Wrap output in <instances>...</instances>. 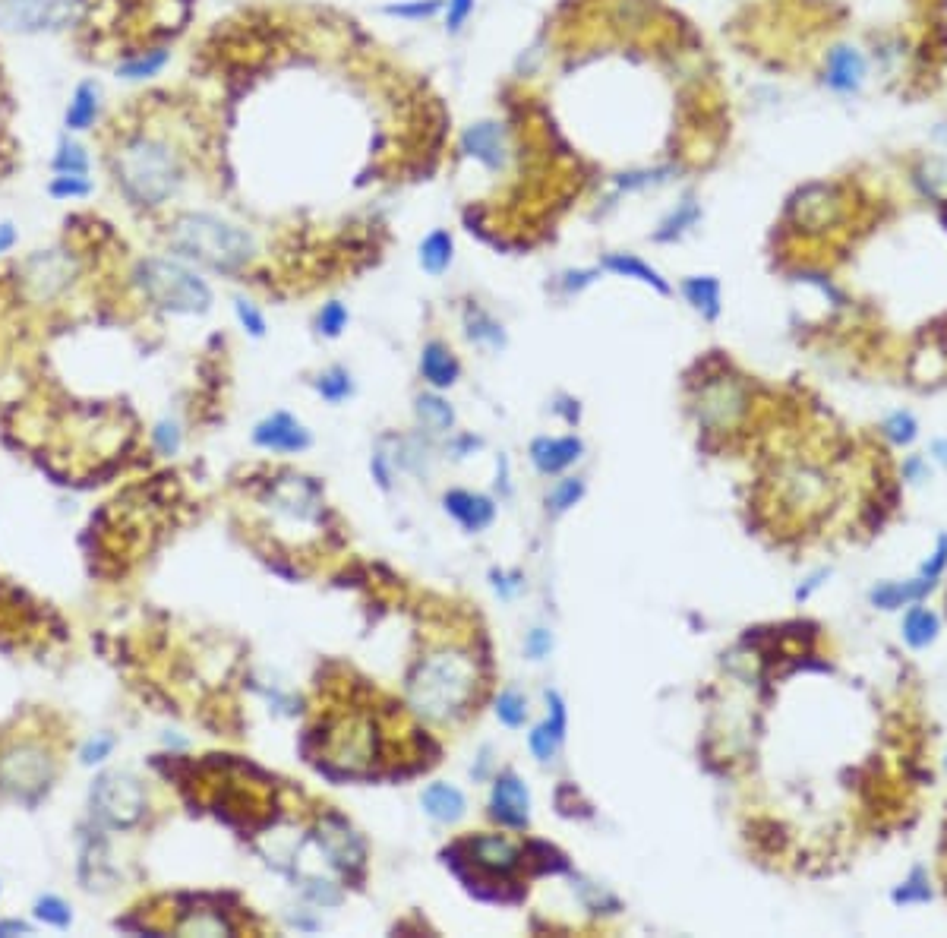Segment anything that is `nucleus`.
Masks as SVG:
<instances>
[{
  "label": "nucleus",
  "instance_id": "f257e3e1",
  "mask_svg": "<svg viewBox=\"0 0 947 938\" xmlns=\"http://www.w3.org/2000/svg\"><path fill=\"white\" fill-rule=\"evenodd\" d=\"M111 174L133 206L158 209L184 184V152L168 136L139 130L120 139L111 152Z\"/></svg>",
  "mask_w": 947,
  "mask_h": 938
},
{
  "label": "nucleus",
  "instance_id": "f03ea898",
  "mask_svg": "<svg viewBox=\"0 0 947 938\" xmlns=\"http://www.w3.org/2000/svg\"><path fill=\"white\" fill-rule=\"evenodd\" d=\"M477 692V667L465 651H436L408 676V702L423 721L446 724L468 711Z\"/></svg>",
  "mask_w": 947,
  "mask_h": 938
},
{
  "label": "nucleus",
  "instance_id": "7ed1b4c3",
  "mask_svg": "<svg viewBox=\"0 0 947 938\" xmlns=\"http://www.w3.org/2000/svg\"><path fill=\"white\" fill-rule=\"evenodd\" d=\"M168 241L177 256L215 272H237L253 259V237L234 222L209 212L180 215L168 231Z\"/></svg>",
  "mask_w": 947,
  "mask_h": 938
},
{
  "label": "nucleus",
  "instance_id": "20e7f679",
  "mask_svg": "<svg viewBox=\"0 0 947 938\" xmlns=\"http://www.w3.org/2000/svg\"><path fill=\"white\" fill-rule=\"evenodd\" d=\"M136 285L158 310L199 316L212 307V288L193 269L174 259L149 256L136 266Z\"/></svg>",
  "mask_w": 947,
  "mask_h": 938
},
{
  "label": "nucleus",
  "instance_id": "39448f33",
  "mask_svg": "<svg viewBox=\"0 0 947 938\" xmlns=\"http://www.w3.org/2000/svg\"><path fill=\"white\" fill-rule=\"evenodd\" d=\"M57 777L54 758L35 743L13 746L0 755V793L16 803L35 806Z\"/></svg>",
  "mask_w": 947,
  "mask_h": 938
},
{
  "label": "nucleus",
  "instance_id": "423d86ee",
  "mask_svg": "<svg viewBox=\"0 0 947 938\" xmlns=\"http://www.w3.org/2000/svg\"><path fill=\"white\" fill-rule=\"evenodd\" d=\"M89 806L102 825L124 831L143 822L149 800L139 777H133L130 771H105L95 777L89 790Z\"/></svg>",
  "mask_w": 947,
  "mask_h": 938
},
{
  "label": "nucleus",
  "instance_id": "0eeeda50",
  "mask_svg": "<svg viewBox=\"0 0 947 938\" xmlns=\"http://www.w3.org/2000/svg\"><path fill=\"white\" fill-rule=\"evenodd\" d=\"M266 509L275 518H281V522L297 525V528L316 525L322 518V490L310 481V477L288 474L269 487Z\"/></svg>",
  "mask_w": 947,
  "mask_h": 938
},
{
  "label": "nucleus",
  "instance_id": "6e6552de",
  "mask_svg": "<svg viewBox=\"0 0 947 938\" xmlns=\"http://www.w3.org/2000/svg\"><path fill=\"white\" fill-rule=\"evenodd\" d=\"M19 275H23L26 294L32 297V301L42 304V301H51V297H57L60 291L70 288L73 275H76V263L64 250H38L35 256L26 259Z\"/></svg>",
  "mask_w": 947,
  "mask_h": 938
},
{
  "label": "nucleus",
  "instance_id": "1a4fd4ad",
  "mask_svg": "<svg viewBox=\"0 0 947 938\" xmlns=\"http://www.w3.org/2000/svg\"><path fill=\"white\" fill-rule=\"evenodd\" d=\"M313 837H316L319 850L326 853V860H329V866L335 872H341V875H360V872H364L367 850H364V841H360L357 831L348 822H341V818H326Z\"/></svg>",
  "mask_w": 947,
  "mask_h": 938
},
{
  "label": "nucleus",
  "instance_id": "9d476101",
  "mask_svg": "<svg viewBox=\"0 0 947 938\" xmlns=\"http://www.w3.org/2000/svg\"><path fill=\"white\" fill-rule=\"evenodd\" d=\"M64 0H0V29L35 35L64 23Z\"/></svg>",
  "mask_w": 947,
  "mask_h": 938
},
{
  "label": "nucleus",
  "instance_id": "9b49d317",
  "mask_svg": "<svg viewBox=\"0 0 947 938\" xmlns=\"http://www.w3.org/2000/svg\"><path fill=\"white\" fill-rule=\"evenodd\" d=\"M379 758V733L364 717H354L332 746V762H338L345 771H360L373 765Z\"/></svg>",
  "mask_w": 947,
  "mask_h": 938
},
{
  "label": "nucleus",
  "instance_id": "f8f14e48",
  "mask_svg": "<svg viewBox=\"0 0 947 938\" xmlns=\"http://www.w3.org/2000/svg\"><path fill=\"white\" fill-rule=\"evenodd\" d=\"M490 815L506 828H525L531 822V793L515 771L499 774L493 781Z\"/></svg>",
  "mask_w": 947,
  "mask_h": 938
},
{
  "label": "nucleus",
  "instance_id": "ddd939ff",
  "mask_svg": "<svg viewBox=\"0 0 947 938\" xmlns=\"http://www.w3.org/2000/svg\"><path fill=\"white\" fill-rule=\"evenodd\" d=\"M468 863L490 878H509L525 863V853L499 834H480L474 841H468Z\"/></svg>",
  "mask_w": 947,
  "mask_h": 938
},
{
  "label": "nucleus",
  "instance_id": "4468645a",
  "mask_svg": "<svg viewBox=\"0 0 947 938\" xmlns=\"http://www.w3.org/2000/svg\"><path fill=\"white\" fill-rule=\"evenodd\" d=\"M253 443L259 449H269V452H304L313 443V436L288 411H275L272 417H266L263 424H256Z\"/></svg>",
  "mask_w": 947,
  "mask_h": 938
},
{
  "label": "nucleus",
  "instance_id": "2eb2a0df",
  "mask_svg": "<svg viewBox=\"0 0 947 938\" xmlns=\"http://www.w3.org/2000/svg\"><path fill=\"white\" fill-rule=\"evenodd\" d=\"M547 702H550V717H547L543 724H537V727L531 730V736H528L534 758H537V762H543V765L553 762V758H556L562 740H566V727H569V721H566V705H562V698H559L556 692H550Z\"/></svg>",
  "mask_w": 947,
  "mask_h": 938
},
{
  "label": "nucleus",
  "instance_id": "dca6fc26",
  "mask_svg": "<svg viewBox=\"0 0 947 938\" xmlns=\"http://www.w3.org/2000/svg\"><path fill=\"white\" fill-rule=\"evenodd\" d=\"M824 83H828L834 92H859V86L865 83V57L850 48V45H837L834 51H828V67H824Z\"/></svg>",
  "mask_w": 947,
  "mask_h": 938
},
{
  "label": "nucleus",
  "instance_id": "f3484780",
  "mask_svg": "<svg viewBox=\"0 0 947 938\" xmlns=\"http://www.w3.org/2000/svg\"><path fill=\"white\" fill-rule=\"evenodd\" d=\"M442 506H446V512L455 518L461 528L474 531V534L483 531V528H490L493 518H496L493 500H487V496H480V493H468V490H452V493H446Z\"/></svg>",
  "mask_w": 947,
  "mask_h": 938
},
{
  "label": "nucleus",
  "instance_id": "a211bd4d",
  "mask_svg": "<svg viewBox=\"0 0 947 938\" xmlns=\"http://www.w3.org/2000/svg\"><path fill=\"white\" fill-rule=\"evenodd\" d=\"M581 439L578 436H559V439H550V436H540L534 439L531 446V462L540 474H559L566 471L569 465H575L581 458Z\"/></svg>",
  "mask_w": 947,
  "mask_h": 938
},
{
  "label": "nucleus",
  "instance_id": "6ab92c4d",
  "mask_svg": "<svg viewBox=\"0 0 947 938\" xmlns=\"http://www.w3.org/2000/svg\"><path fill=\"white\" fill-rule=\"evenodd\" d=\"M420 803H423V812L439 825H455L458 818L468 812L465 793L452 784H430L427 790H423Z\"/></svg>",
  "mask_w": 947,
  "mask_h": 938
},
{
  "label": "nucleus",
  "instance_id": "aec40b11",
  "mask_svg": "<svg viewBox=\"0 0 947 938\" xmlns=\"http://www.w3.org/2000/svg\"><path fill=\"white\" fill-rule=\"evenodd\" d=\"M465 152L471 158H477L480 165L499 168L502 162H506V139H502L499 124H474L465 133Z\"/></svg>",
  "mask_w": 947,
  "mask_h": 938
},
{
  "label": "nucleus",
  "instance_id": "412c9836",
  "mask_svg": "<svg viewBox=\"0 0 947 938\" xmlns=\"http://www.w3.org/2000/svg\"><path fill=\"white\" fill-rule=\"evenodd\" d=\"M420 373L433 389H449L458 379L461 367L455 361V354L442 342H427L420 351Z\"/></svg>",
  "mask_w": 947,
  "mask_h": 938
},
{
  "label": "nucleus",
  "instance_id": "4be33fe9",
  "mask_svg": "<svg viewBox=\"0 0 947 938\" xmlns=\"http://www.w3.org/2000/svg\"><path fill=\"white\" fill-rule=\"evenodd\" d=\"M742 411V392L733 383H714L701 395V417L704 421L730 424L733 414Z\"/></svg>",
  "mask_w": 947,
  "mask_h": 938
},
{
  "label": "nucleus",
  "instance_id": "5701e85b",
  "mask_svg": "<svg viewBox=\"0 0 947 938\" xmlns=\"http://www.w3.org/2000/svg\"><path fill=\"white\" fill-rule=\"evenodd\" d=\"M600 269H607V272H613V275H622V278H635V282L651 285V288L660 291V294H670V285L663 282L660 272L651 269L648 263H644V259L632 256V253H610V256H603Z\"/></svg>",
  "mask_w": 947,
  "mask_h": 938
},
{
  "label": "nucleus",
  "instance_id": "b1692460",
  "mask_svg": "<svg viewBox=\"0 0 947 938\" xmlns=\"http://www.w3.org/2000/svg\"><path fill=\"white\" fill-rule=\"evenodd\" d=\"M932 588L935 582H925V578H913V582H884V585H875L869 597L881 610H897V607L919 601V597H925Z\"/></svg>",
  "mask_w": 947,
  "mask_h": 938
},
{
  "label": "nucleus",
  "instance_id": "393cba45",
  "mask_svg": "<svg viewBox=\"0 0 947 938\" xmlns=\"http://www.w3.org/2000/svg\"><path fill=\"white\" fill-rule=\"evenodd\" d=\"M98 98H102V95H98V86H95V83H79V86L73 89L70 105H67L64 127L73 130V133L89 130V127L95 124V117H98V108H102V102H98Z\"/></svg>",
  "mask_w": 947,
  "mask_h": 938
},
{
  "label": "nucleus",
  "instance_id": "a878e982",
  "mask_svg": "<svg viewBox=\"0 0 947 938\" xmlns=\"http://www.w3.org/2000/svg\"><path fill=\"white\" fill-rule=\"evenodd\" d=\"M682 294L701 316L717 319L720 316V282L711 275H695L682 282Z\"/></svg>",
  "mask_w": 947,
  "mask_h": 938
},
{
  "label": "nucleus",
  "instance_id": "bb28decb",
  "mask_svg": "<svg viewBox=\"0 0 947 938\" xmlns=\"http://www.w3.org/2000/svg\"><path fill=\"white\" fill-rule=\"evenodd\" d=\"M452 250H455L452 234L449 231H433V234L423 237V244H420V266L427 269L430 275H442L452 263Z\"/></svg>",
  "mask_w": 947,
  "mask_h": 938
},
{
  "label": "nucleus",
  "instance_id": "cd10ccee",
  "mask_svg": "<svg viewBox=\"0 0 947 938\" xmlns=\"http://www.w3.org/2000/svg\"><path fill=\"white\" fill-rule=\"evenodd\" d=\"M903 638L913 648L932 645L938 638V616L932 610H922V607L910 610V613H906V620H903Z\"/></svg>",
  "mask_w": 947,
  "mask_h": 938
},
{
  "label": "nucleus",
  "instance_id": "c85d7f7f",
  "mask_svg": "<svg viewBox=\"0 0 947 938\" xmlns=\"http://www.w3.org/2000/svg\"><path fill=\"white\" fill-rule=\"evenodd\" d=\"M417 417L423 427H430L433 433H446L455 424V411L446 398L439 395H420L417 398Z\"/></svg>",
  "mask_w": 947,
  "mask_h": 938
},
{
  "label": "nucleus",
  "instance_id": "c756f323",
  "mask_svg": "<svg viewBox=\"0 0 947 938\" xmlns=\"http://www.w3.org/2000/svg\"><path fill=\"white\" fill-rule=\"evenodd\" d=\"M168 51L165 48H152V51H139L136 57H130L127 64H120L117 67V76H124V79H149V76H155V73H161L165 70V64H168Z\"/></svg>",
  "mask_w": 947,
  "mask_h": 938
},
{
  "label": "nucleus",
  "instance_id": "7c9ffc66",
  "mask_svg": "<svg viewBox=\"0 0 947 938\" xmlns=\"http://www.w3.org/2000/svg\"><path fill=\"white\" fill-rule=\"evenodd\" d=\"M468 338L477 345H490V348L506 345V332H502L496 319L487 316L483 310H468Z\"/></svg>",
  "mask_w": 947,
  "mask_h": 938
},
{
  "label": "nucleus",
  "instance_id": "2f4dec72",
  "mask_svg": "<svg viewBox=\"0 0 947 938\" xmlns=\"http://www.w3.org/2000/svg\"><path fill=\"white\" fill-rule=\"evenodd\" d=\"M698 218H701L698 203H695V199H685V203L676 206V212L667 218V222L660 225V231L654 234V241H673V237H682L685 231L698 222Z\"/></svg>",
  "mask_w": 947,
  "mask_h": 938
},
{
  "label": "nucleus",
  "instance_id": "473e14b6",
  "mask_svg": "<svg viewBox=\"0 0 947 938\" xmlns=\"http://www.w3.org/2000/svg\"><path fill=\"white\" fill-rule=\"evenodd\" d=\"M54 171L57 174H76V177H89V155L86 149L76 143V139H64V143L57 146V155H54Z\"/></svg>",
  "mask_w": 947,
  "mask_h": 938
},
{
  "label": "nucleus",
  "instance_id": "72a5a7b5",
  "mask_svg": "<svg viewBox=\"0 0 947 938\" xmlns=\"http://www.w3.org/2000/svg\"><path fill=\"white\" fill-rule=\"evenodd\" d=\"M35 916L42 923L54 926V929H70V923H73L70 904L64 901V897H57V894H42V897H38V901H35Z\"/></svg>",
  "mask_w": 947,
  "mask_h": 938
},
{
  "label": "nucleus",
  "instance_id": "f704fd0d",
  "mask_svg": "<svg viewBox=\"0 0 947 938\" xmlns=\"http://www.w3.org/2000/svg\"><path fill=\"white\" fill-rule=\"evenodd\" d=\"M316 392L326 398V402H332V405H338V402H345V398L354 392V383H351V376H348V370H341V367H332V370H326L319 379H316Z\"/></svg>",
  "mask_w": 947,
  "mask_h": 938
},
{
  "label": "nucleus",
  "instance_id": "c9c22d12",
  "mask_svg": "<svg viewBox=\"0 0 947 938\" xmlns=\"http://www.w3.org/2000/svg\"><path fill=\"white\" fill-rule=\"evenodd\" d=\"M496 717H499V721L506 724V727H512V730L525 727V721H528V698L518 695L515 689L502 692L499 702H496Z\"/></svg>",
  "mask_w": 947,
  "mask_h": 938
},
{
  "label": "nucleus",
  "instance_id": "e433bc0d",
  "mask_svg": "<svg viewBox=\"0 0 947 938\" xmlns=\"http://www.w3.org/2000/svg\"><path fill=\"white\" fill-rule=\"evenodd\" d=\"M442 7H446V0H408V4H389L382 7L386 16H398V19H411V23H420V19H433Z\"/></svg>",
  "mask_w": 947,
  "mask_h": 938
},
{
  "label": "nucleus",
  "instance_id": "4c0bfd02",
  "mask_svg": "<svg viewBox=\"0 0 947 938\" xmlns=\"http://www.w3.org/2000/svg\"><path fill=\"white\" fill-rule=\"evenodd\" d=\"M584 496V484L578 481V477H566V481H559L553 490H550V496H547V503H550V509L556 512V515H562V512H569L578 500Z\"/></svg>",
  "mask_w": 947,
  "mask_h": 938
},
{
  "label": "nucleus",
  "instance_id": "58836bf2",
  "mask_svg": "<svg viewBox=\"0 0 947 938\" xmlns=\"http://www.w3.org/2000/svg\"><path fill=\"white\" fill-rule=\"evenodd\" d=\"M894 901H897V904H925V901H932L929 878H925L922 869H916V872L903 882V888L894 891Z\"/></svg>",
  "mask_w": 947,
  "mask_h": 938
},
{
  "label": "nucleus",
  "instance_id": "ea45409f",
  "mask_svg": "<svg viewBox=\"0 0 947 938\" xmlns=\"http://www.w3.org/2000/svg\"><path fill=\"white\" fill-rule=\"evenodd\" d=\"M316 326H319V332L326 335V338H338L341 332H345V326H348V307L338 304V301L326 304V307L319 310V316H316Z\"/></svg>",
  "mask_w": 947,
  "mask_h": 938
},
{
  "label": "nucleus",
  "instance_id": "a19ab883",
  "mask_svg": "<svg viewBox=\"0 0 947 938\" xmlns=\"http://www.w3.org/2000/svg\"><path fill=\"white\" fill-rule=\"evenodd\" d=\"M48 193L54 199H76V196H89L92 193V184L89 177H76V174H57Z\"/></svg>",
  "mask_w": 947,
  "mask_h": 938
},
{
  "label": "nucleus",
  "instance_id": "79ce46f5",
  "mask_svg": "<svg viewBox=\"0 0 947 938\" xmlns=\"http://www.w3.org/2000/svg\"><path fill=\"white\" fill-rule=\"evenodd\" d=\"M114 736H108V733H98V736H92V740L83 746V752H79V762L83 765H98V762H105V758L114 752Z\"/></svg>",
  "mask_w": 947,
  "mask_h": 938
},
{
  "label": "nucleus",
  "instance_id": "37998d69",
  "mask_svg": "<svg viewBox=\"0 0 947 938\" xmlns=\"http://www.w3.org/2000/svg\"><path fill=\"white\" fill-rule=\"evenodd\" d=\"M234 313L240 319V326H244L253 338H263L266 335V316L259 313L250 301H234Z\"/></svg>",
  "mask_w": 947,
  "mask_h": 938
},
{
  "label": "nucleus",
  "instance_id": "c03bdc74",
  "mask_svg": "<svg viewBox=\"0 0 947 938\" xmlns=\"http://www.w3.org/2000/svg\"><path fill=\"white\" fill-rule=\"evenodd\" d=\"M884 430H888L894 443H913L916 439V421H913V414H906V411H897L894 417H888Z\"/></svg>",
  "mask_w": 947,
  "mask_h": 938
},
{
  "label": "nucleus",
  "instance_id": "a18cd8bd",
  "mask_svg": "<svg viewBox=\"0 0 947 938\" xmlns=\"http://www.w3.org/2000/svg\"><path fill=\"white\" fill-rule=\"evenodd\" d=\"M474 13V0H446V32H461Z\"/></svg>",
  "mask_w": 947,
  "mask_h": 938
},
{
  "label": "nucleus",
  "instance_id": "49530a36",
  "mask_svg": "<svg viewBox=\"0 0 947 938\" xmlns=\"http://www.w3.org/2000/svg\"><path fill=\"white\" fill-rule=\"evenodd\" d=\"M944 569H947V534L938 537V547H935V553H932V560L922 566L919 578H925V582H938V575H941Z\"/></svg>",
  "mask_w": 947,
  "mask_h": 938
},
{
  "label": "nucleus",
  "instance_id": "de8ad7c7",
  "mask_svg": "<svg viewBox=\"0 0 947 938\" xmlns=\"http://www.w3.org/2000/svg\"><path fill=\"white\" fill-rule=\"evenodd\" d=\"M550 648H553V635L547 629H534L525 642V651H528L531 661H543V657L550 654Z\"/></svg>",
  "mask_w": 947,
  "mask_h": 938
},
{
  "label": "nucleus",
  "instance_id": "09e8293b",
  "mask_svg": "<svg viewBox=\"0 0 947 938\" xmlns=\"http://www.w3.org/2000/svg\"><path fill=\"white\" fill-rule=\"evenodd\" d=\"M155 446L165 452V455H171V452H177L180 449V430H177V424H158L155 427Z\"/></svg>",
  "mask_w": 947,
  "mask_h": 938
},
{
  "label": "nucleus",
  "instance_id": "8fccbe9b",
  "mask_svg": "<svg viewBox=\"0 0 947 938\" xmlns=\"http://www.w3.org/2000/svg\"><path fill=\"white\" fill-rule=\"evenodd\" d=\"M600 275V269H588V272H569L566 275V291H581V288H588L594 278Z\"/></svg>",
  "mask_w": 947,
  "mask_h": 938
},
{
  "label": "nucleus",
  "instance_id": "3c124183",
  "mask_svg": "<svg viewBox=\"0 0 947 938\" xmlns=\"http://www.w3.org/2000/svg\"><path fill=\"white\" fill-rule=\"evenodd\" d=\"M7 935H32V926L23 920H4L0 923V938H7Z\"/></svg>",
  "mask_w": 947,
  "mask_h": 938
},
{
  "label": "nucleus",
  "instance_id": "603ef678",
  "mask_svg": "<svg viewBox=\"0 0 947 938\" xmlns=\"http://www.w3.org/2000/svg\"><path fill=\"white\" fill-rule=\"evenodd\" d=\"M13 244H16V228L10 222H4L0 225V253H7Z\"/></svg>",
  "mask_w": 947,
  "mask_h": 938
}]
</instances>
